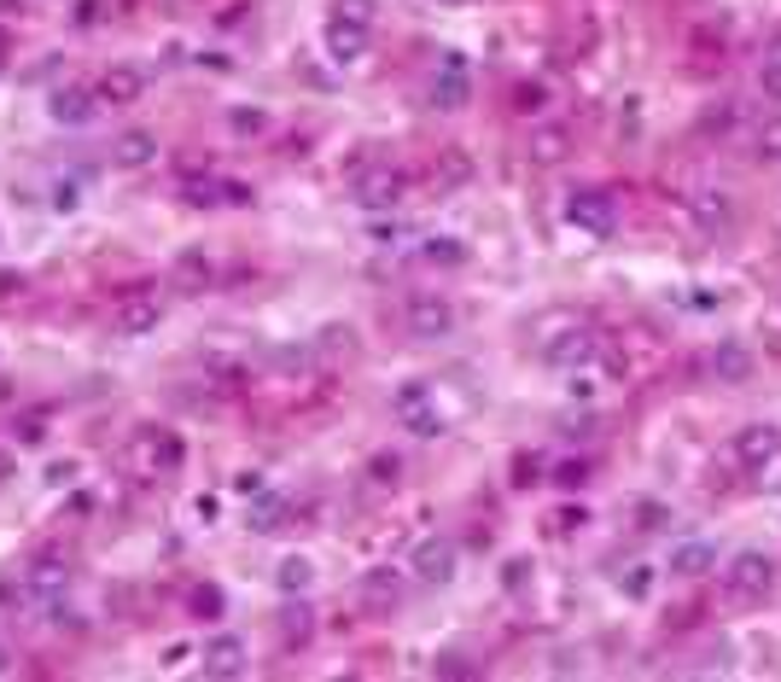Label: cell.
<instances>
[{"label":"cell","instance_id":"6da1fadb","mask_svg":"<svg viewBox=\"0 0 781 682\" xmlns=\"http://www.w3.org/2000/svg\"><path fill=\"white\" fill-rule=\"evenodd\" d=\"M770 583H776V560H770V554H758V548H741V554L723 566V589H729V601H741V607L764 601V595H770Z\"/></svg>","mask_w":781,"mask_h":682},{"label":"cell","instance_id":"7a4b0ae2","mask_svg":"<svg viewBox=\"0 0 781 682\" xmlns=\"http://www.w3.org/2000/svg\"><path fill=\"white\" fill-rule=\"evenodd\" d=\"M391 414L403 420L414 438H438L443 432V409H438V391L426 385V379H408L391 391Z\"/></svg>","mask_w":781,"mask_h":682},{"label":"cell","instance_id":"3957f363","mask_svg":"<svg viewBox=\"0 0 781 682\" xmlns=\"http://www.w3.org/2000/svg\"><path fill=\"white\" fill-rule=\"evenodd\" d=\"M408 193V175L391 170V164H368V170L350 175V199L362 210H397Z\"/></svg>","mask_w":781,"mask_h":682},{"label":"cell","instance_id":"277c9868","mask_svg":"<svg viewBox=\"0 0 781 682\" xmlns=\"http://www.w3.org/2000/svg\"><path fill=\"white\" fill-rule=\"evenodd\" d=\"M566 222L589 239H612V228H618V199L601 193V187H578V193L566 199Z\"/></svg>","mask_w":781,"mask_h":682},{"label":"cell","instance_id":"5b68a950","mask_svg":"<svg viewBox=\"0 0 781 682\" xmlns=\"http://www.w3.org/2000/svg\"><path fill=\"white\" fill-rule=\"evenodd\" d=\"M735 461H741L747 473H770L781 461V426H770V420L741 426V432H735Z\"/></svg>","mask_w":781,"mask_h":682},{"label":"cell","instance_id":"8992f818","mask_svg":"<svg viewBox=\"0 0 781 682\" xmlns=\"http://www.w3.org/2000/svg\"><path fill=\"white\" fill-rule=\"evenodd\" d=\"M543 362H548V368L578 374L583 362H595V333H589V327H560V333H543Z\"/></svg>","mask_w":781,"mask_h":682},{"label":"cell","instance_id":"52a82bcc","mask_svg":"<svg viewBox=\"0 0 781 682\" xmlns=\"http://www.w3.org/2000/svg\"><path fill=\"white\" fill-rule=\"evenodd\" d=\"M408 566H414V578H420V583H449V578H455V566H461V554H455L449 537H420L414 554H408Z\"/></svg>","mask_w":781,"mask_h":682},{"label":"cell","instance_id":"ba28073f","mask_svg":"<svg viewBox=\"0 0 781 682\" xmlns=\"http://www.w3.org/2000/svg\"><path fill=\"white\" fill-rule=\"evenodd\" d=\"M408 333H414V339H443V333H455V304L438 298V292L408 298Z\"/></svg>","mask_w":781,"mask_h":682},{"label":"cell","instance_id":"9c48e42d","mask_svg":"<svg viewBox=\"0 0 781 682\" xmlns=\"http://www.w3.org/2000/svg\"><path fill=\"white\" fill-rule=\"evenodd\" d=\"M525 158H531L537 170H560V164L572 158V129H566V123H537V129L525 135Z\"/></svg>","mask_w":781,"mask_h":682},{"label":"cell","instance_id":"30bf717a","mask_svg":"<svg viewBox=\"0 0 781 682\" xmlns=\"http://www.w3.org/2000/svg\"><path fill=\"white\" fill-rule=\"evenodd\" d=\"M111 321H117V333H123V339H146V333H158L164 304H158L152 292H129V298L117 304V315H111Z\"/></svg>","mask_w":781,"mask_h":682},{"label":"cell","instance_id":"8fae6325","mask_svg":"<svg viewBox=\"0 0 781 682\" xmlns=\"http://www.w3.org/2000/svg\"><path fill=\"white\" fill-rule=\"evenodd\" d=\"M158 164V135L152 129H129V135L111 140V170H152Z\"/></svg>","mask_w":781,"mask_h":682},{"label":"cell","instance_id":"7c38bea8","mask_svg":"<svg viewBox=\"0 0 781 682\" xmlns=\"http://www.w3.org/2000/svg\"><path fill=\"white\" fill-rule=\"evenodd\" d=\"M327 59L333 65H356L368 53V24H350V18H327Z\"/></svg>","mask_w":781,"mask_h":682},{"label":"cell","instance_id":"4fadbf2b","mask_svg":"<svg viewBox=\"0 0 781 682\" xmlns=\"http://www.w3.org/2000/svg\"><path fill=\"white\" fill-rule=\"evenodd\" d=\"M467 59L461 53H443V70L432 76V105H443V111H461L467 105Z\"/></svg>","mask_w":781,"mask_h":682},{"label":"cell","instance_id":"5bb4252c","mask_svg":"<svg viewBox=\"0 0 781 682\" xmlns=\"http://www.w3.org/2000/svg\"><path fill=\"white\" fill-rule=\"evenodd\" d=\"M94 105H100V94H88V88H53L47 94V117L65 123V129H82L94 117Z\"/></svg>","mask_w":781,"mask_h":682},{"label":"cell","instance_id":"9a60e30c","mask_svg":"<svg viewBox=\"0 0 781 682\" xmlns=\"http://www.w3.org/2000/svg\"><path fill=\"white\" fill-rule=\"evenodd\" d=\"M105 105H135L140 94H146V70H135V65H111L100 76V88H94Z\"/></svg>","mask_w":781,"mask_h":682},{"label":"cell","instance_id":"2e32d148","mask_svg":"<svg viewBox=\"0 0 781 682\" xmlns=\"http://www.w3.org/2000/svg\"><path fill=\"white\" fill-rule=\"evenodd\" d=\"M199 659H204V677H239L245 671V642L239 636H210Z\"/></svg>","mask_w":781,"mask_h":682},{"label":"cell","instance_id":"e0dca14e","mask_svg":"<svg viewBox=\"0 0 781 682\" xmlns=\"http://www.w3.org/2000/svg\"><path fill=\"white\" fill-rule=\"evenodd\" d=\"M712 374L723 379V385H747V379H752V350H747V344H735V339H723L712 350Z\"/></svg>","mask_w":781,"mask_h":682},{"label":"cell","instance_id":"ac0fdd59","mask_svg":"<svg viewBox=\"0 0 781 682\" xmlns=\"http://www.w3.org/2000/svg\"><path fill=\"white\" fill-rule=\"evenodd\" d=\"M245 525H251L257 537H274V531L286 525V496H269V490H257V496H251V508H245Z\"/></svg>","mask_w":781,"mask_h":682},{"label":"cell","instance_id":"d6986e66","mask_svg":"<svg viewBox=\"0 0 781 682\" xmlns=\"http://www.w3.org/2000/svg\"><path fill=\"white\" fill-rule=\"evenodd\" d=\"M688 216H694V222H700L706 234H723V228L735 222V216H729V199H723V193H688Z\"/></svg>","mask_w":781,"mask_h":682},{"label":"cell","instance_id":"ffe728a7","mask_svg":"<svg viewBox=\"0 0 781 682\" xmlns=\"http://www.w3.org/2000/svg\"><path fill=\"white\" fill-rule=\"evenodd\" d=\"M65 583H70V566H59V560H35L30 566V595H41L47 607L65 601Z\"/></svg>","mask_w":781,"mask_h":682},{"label":"cell","instance_id":"44dd1931","mask_svg":"<svg viewBox=\"0 0 781 682\" xmlns=\"http://www.w3.org/2000/svg\"><path fill=\"white\" fill-rule=\"evenodd\" d=\"M362 601H368V607H397V601H403V578H397L391 566H374V572L362 578Z\"/></svg>","mask_w":781,"mask_h":682},{"label":"cell","instance_id":"7402d4cb","mask_svg":"<svg viewBox=\"0 0 781 682\" xmlns=\"http://www.w3.org/2000/svg\"><path fill=\"white\" fill-rule=\"evenodd\" d=\"M712 566H717L712 543H677L671 548V572H677V578H700V572H712Z\"/></svg>","mask_w":781,"mask_h":682},{"label":"cell","instance_id":"603a6c76","mask_svg":"<svg viewBox=\"0 0 781 682\" xmlns=\"http://www.w3.org/2000/svg\"><path fill=\"white\" fill-rule=\"evenodd\" d=\"M274 583H280V595H304L309 583H315V560H304V554H286V560L274 566Z\"/></svg>","mask_w":781,"mask_h":682},{"label":"cell","instance_id":"cb8c5ba5","mask_svg":"<svg viewBox=\"0 0 781 682\" xmlns=\"http://www.w3.org/2000/svg\"><path fill=\"white\" fill-rule=\"evenodd\" d=\"M280 636H286V648H292V642L304 648L309 636H315V613H309V607H304V595L280 607Z\"/></svg>","mask_w":781,"mask_h":682},{"label":"cell","instance_id":"d4e9b609","mask_svg":"<svg viewBox=\"0 0 781 682\" xmlns=\"http://www.w3.org/2000/svg\"><path fill=\"white\" fill-rule=\"evenodd\" d=\"M758 88L770 94V100H781V30L764 41V65H758Z\"/></svg>","mask_w":781,"mask_h":682},{"label":"cell","instance_id":"484cf974","mask_svg":"<svg viewBox=\"0 0 781 682\" xmlns=\"http://www.w3.org/2000/svg\"><path fill=\"white\" fill-rule=\"evenodd\" d=\"M420 257H426V263H438V269H455V263H467V245H461V239H449V234H438V239H426V245H420Z\"/></svg>","mask_w":781,"mask_h":682},{"label":"cell","instance_id":"4316f807","mask_svg":"<svg viewBox=\"0 0 781 682\" xmlns=\"http://www.w3.org/2000/svg\"><path fill=\"white\" fill-rule=\"evenodd\" d=\"M222 607H228V601H222L216 583H199V589L187 595V613H193V618H222Z\"/></svg>","mask_w":781,"mask_h":682},{"label":"cell","instance_id":"83f0119b","mask_svg":"<svg viewBox=\"0 0 781 682\" xmlns=\"http://www.w3.org/2000/svg\"><path fill=\"white\" fill-rule=\"evenodd\" d=\"M618 589H624L630 601H647V595H653V566H642V560L624 566V572H618Z\"/></svg>","mask_w":781,"mask_h":682},{"label":"cell","instance_id":"f1b7e54d","mask_svg":"<svg viewBox=\"0 0 781 682\" xmlns=\"http://www.w3.org/2000/svg\"><path fill=\"white\" fill-rule=\"evenodd\" d=\"M752 146H758V158L781 164V117H764V123H758V135H752Z\"/></svg>","mask_w":781,"mask_h":682},{"label":"cell","instance_id":"f546056e","mask_svg":"<svg viewBox=\"0 0 781 682\" xmlns=\"http://www.w3.org/2000/svg\"><path fill=\"white\" fill-rule=\"evenodd\" d=\"M321 356H327V362H339V356H356V339H350V327H321Z\"/></svg>","mask_w":781,"mask_h":682},{"label":"cell","instance_id":"4dcf8cb0","mask_svg":"<svg viewBox=\"0 0 781 682\" xmlns=\"http://www.w3.org/2000/svg\"><path fill=\"white\" fill-rule=\"evenodd\" d=\"M181 193H187V205H222V181H210V175H204V181L193 175Z\"/></svg>","mask_w":781,"mask_h":682},{"label":"cell","instance_id":"1f68e13d","mask_svg":"<svg viewBox=\"0 0 781 682\" xmlns=\"http://www.w3.org/2000/svg\"><path fill=\"white\" fill-rule=\"evenodd\" d=\"M12 438H18V444H41V438H47V414H18V420H12Z\"/></svg>","mask_w":781,"mask_h":682},{"label":"cell","instance_id":"d6a6232c","mask_svg":"<svg viewBox=\"0 0 781 682\" xmlns=\"http://www.w3.org/2000/svg\"><path fill=\"white\" fill-rule=\"evenodd\" d=\"M513 105H519V111H543L548 88H543V82H519V88H513Z\"/></svg>","mask_w":781,"mask_h":682},{"label":"cell","instance_id":"836d02e7","mask_svg":"<svg viewBox=\"0 0 781 682\" xmlns=\"http://www.w3.org/2000/svg\"><path fill=\"white\" fill-rule=\"evenodd\" d=\"M47 205L59 210V216H70V210L82 205V187H76V181H53V199H47Z\"/></svg>","mask_w":781,"mask_h":682},{"label":"cell","instance_id":"e575fe53","mask_svg":"<svg viewBox=\"0 0 781 682\" xmlns=\"http://www.w3.org/2000/svg\"><path fill=\"white\" fill-rule=\"evenodd\" d=\"M146 455H152L158 467H181V444H175V438H146Z\"/></svg>","mask_w":781,"mask_h":682},{"label":"cell","instance_id":"d590c367","mask_svg":"<svg viewBox=\"0 0 781 682\" xmlns=\"http://www.w3.org/2000/svg\"><path fill=\"white\" fill-rule=\"evenodd\" d=\"M368 478H374V484H397V478H403V461H397V455H374V461H368Z\"/></svg>","mask_w":781,"mask_h":682},{"label":"cell","instance_id":"8d00e7d4","mask_svg":"<svg viewBox=\"0 0 781 682\" xmlns=\"http://www.w3.org/2000/svg\"><path fill=\"white\" fill-rule=\"evenodd\" d=\"M432 677H478V665H467L461 653H443L438 665H432Z\"/></svg>","mask_w":781,"mask_h":682},{"label":"cell","instance_id":"74e56055","mask_svg":"<svg viewBox=\"0 0 781 682\" xmlns=\"http://www.w3.org/2000/svg\"><path fill=\"white\" fill-rule=\"evenodd\" d=\"M333 18H350V24H374V0H339Z\"/></svg>","mask_w":781,"mask_h":682},{"label":"cell","instance_id":"f35d334b","mask_svg":"<svg viewBox=\"0 0 781 682\" xmlns=\"http://www.w3.org/2000/svg\"><path fill=\"white\" fill-rule=\"evenodd\" d=\"M583 478H589V467H583V461H560V467H554V484H566V490H578Z\"/></svg>","mask_w":781,"mask_h":682},{"label":"cell","instance_id":"ab89813d","mask_svg":"<svg viewBox=\"0 0 781 682\" xmlns=\"http://www.w3.org/2000/svg\"><path fill=\"white\" fill-rule=\"evenodd\" d=\"M543 478V461L537 455H519V473H513V484H537Z\"/></svg>","mask_w":781,"mask_h":682},{"label":"cell","instance_id":"60d3db41","mask_svg":"<svg viewBox=\"0 0 781 682\" xmlns=\"http://www.w3.org/2000/svg\"><path fill=\"white\" fill-rule=\"evenodd\" d=\"M228 123H234L239 135H257V129H263V111H234Z\"/></svg>","mask_w":781,"mask_h":682},{"label":"cell","instance_id":"b9f144b4","mask_svg":"<svg viewBox=\"0 0 781 682\" xmlns=\"http://www.w3.org/2000/svg\"><path fill=\"white\" fill-rule=\"evenodd\" d=\"M47 484H53V490H59V484H70V478H76V461H53V467H47Z\"/></svg>","mask_w":781,"mask_h":682},{"label":"cell","instance_id":"7bdbcfd3","mask_svg":"<svg viewBox=\"0 0 781 682\" xmlns=\"http://www.w3.org/2000/svg\"><path fill=\"white\" fill-rule=\"evenodd\" d=\"M502 578H508V589H525V578H531V560H508V572H502Z\"/></svg>","mask_w":781,"mask_h":682},{"label":"cell","instance_id":"ee69618b","mask_svg":"<svg viewBox=\"0 0 781 682\" xmlns=\"http://www.w3.org/2000/svg\"><path fill=\"white\" fill-rule=\"evenodd\" d=\"M222 199H228V205H251V187H245V181H222Z\"/></svg>","mask_w":781,"mask_h":682},{"label":"cell","instance_id":"f6af8a7d","mask_svg":"<svg viewBox=\"0 0 781 682\" xmlns=\"http://www.w3.org/2000/svg\"><path fill=\"white\" fill-rule=\"evenodd\" d=\"M234 490L239 496H257V490H263V473H234Z\"/></svg>","mask_w":781,"mask_h":682},{"label":"cell","instance_id":"bcb514c9","mask_svg":"<svg viewBox=\"0 0 781 682\" xmlns=\"http://www.w3.org/2000/svg\"><path fill=\"white\" fill-rule=\"evenodd\" d=\"M636 525H642V531H659V525H665V508H653V502H642V519H636Z\"/></svg>","mask_w":781,"mask_h":682},{"label":"cell","instance_id":"7dc6e473","mask_svg":"<svg viewBox=\"0 0 781 682\" xmlns=\"http://www.w3.org/2000/svg\"><path fill=\"white\" fill-rule=\"evenodd\" d=\"M6 665H12V653H6V642H0V677H6Z\"/></svg>","mask_w":781,"mask_h":682},{"label":"cell","instance_id":"c3c4849f","mask_svg":"<svg viewBox=\"0 0 781 682\" xmlns=\"http://www.w3.org/2000/svg\"><path fill=\"white\" fill-rule=\"evenodd\" d=\"M0 478H6V455H0Z\"/></svg>","mask_w":781,"mask_h":682}]
</instances>
